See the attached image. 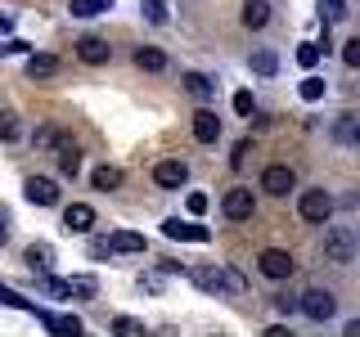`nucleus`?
Returning <instances> with one entry per match:
<instances>
[{
	"instance_id": "nucleus-1",
	"label": "nucleus",
	"mask_w": 360,
	"mask_h": 337,
	"mask_svg": "<svg viewBox=\"0 0 360 337\" xmlns=\"http://www.w3.org/2000/svg\"><path fill=\"white\" fill-rule=\"evenodd\" d=\"M320 247H324V261L352 265V261H356V230H352V225H329Z\"/></svg>"
},
{
	"instance_id": "nucleus-2",
	"label": "nucleus",
	"mask_w": 360,
	"mask_h": 337,
	"mask_svg": "<svg viewBox=\"0 0 360 337\" xmlns=\"http://www.w3.org/2000/svg\"><path fill=\"white\" fill-rule=\"evenodd\" d=\"M333 207H338V202H333L329 189H302V194H297V216L307 225H329Z\"/></svg>"
},
{
	"instance_id": "nucleus-3",
	"label": "nucleus",
	"mask_w": 360,
	"mask_h": 337,
	"mask_svg": "<svg viewBox=\"0 0 360 337\" xmlns=\"http://www.w3.org/2000/svg\"><path fill=\"white\" fill-rule=\"evenodd\" d=\"M297 310L307 315L311 324H329L333 315H338V297H333V288H307L297 297Z\"/></svg>"
},
{
	"instance_id": "nucleus-4",
	"label": "nucleus",
	"mask_w": 360,
	"mask_h": 337,
	"mask_svg": "<svg viewBox=\"0 0 360 337\" xmlns=\"http://www.w3.org/2000/svg\"><path fill=\"white\" fill-rule=\"evenodd\" d=\"M221 216H225V220H252V216H257V194H252L248 185L225 189V198H221Z\"/></svg>"
},
{
	"instance_id": "nucleus-5",
	"label": "nucleus",
	"mask_w": 360,
	"mask_h": 337,
	"mask_svg": "<svg viewBox=\"0 0 360 337\" xmlns=\"http://www.w3.org/2000/svg\"><path fill=\"white\" fill-rule=\"evenodd\" d=\"M257 270H262L266 279H292L297 275V261H292V252H284V247H266V252L257 256Z\"/></svg>"
},
{
	"instance_id": "nucleus-6",
	"label": "nucleus",
	"mask_w": 360,
	"mask_h": 337,
	"mask_svg": "<svg viewBox=\"0 0 360 337\" xmlns=\"http://www.w3.org/2000/svg\"><path fill=\"white\" fill-rule=\"evenodd\" d=\"M262 189H266L270 198H288L292 189H297V171L284 166V162H270L266 171H262Z\"/></svg>"
},
{
	"instance_id": "nucleus-7",
	"label": "nucleus",
	"mask_w": 360,
	"mask_h": 337,
	"mask_svg": "<svg viewBox=\"0 0 360 337\" xmlns=\"http://www.w3.org/2000/svg\"><path fill=\"white\" fill-rule=\"evenodd\" d=\"M189 180V162H180V157H162V162L153 166V185L158 189H180Z\"/></svg>"
},
{
	"instance_id": "nucleus-8",
	"label": "nucleus",
	"mask_w": 360,
	"mask_h": 337,
	"mask_svg": "<svg viewBox=\"0 0 360 337\" xmlns=\"http://www.w3.org/2000/svg\"><path fill=\"white\" fill-rule=\"evenodd\" d=\"M22 198H27L32 207H54V202H59V185H54L50 176H32L27 185H22Z\"/></svg>"
},
{
	"instance_id": "nucleus-9",
	"label": "nucleus",
	"mask_w": 360,
	"mask_h": 337,
	"mask_svg": "<svg viewBox=\"0 0 360 337\" xmlns=\"http://www.w3.org/2000/svg\"><path fill=\"white\" fill-rule=\"evenodd\" d=\"M162 234H167V239H185V243H207V239H212V230H207V225H194V220H180V216H172V220H162Z\"/></svg>"
},
{
	"instance_id": "nucleus-10",
	"label": "nucleus",
	"mask_w": 360,
	"mask_h": 337,
	"mask_svg": "<svg viewBox=\"0 0 360 337\" xmlns=\"http://www.w3.org/2000/svg\"><path fill=\"white\" fill-rule=\"evenodd\" d=\"M77 59L90 63V67H104L112 59V45L104 37H82V41H77Z\"/></svg>"
},
{
	"instance_id": "nucleus-11",
	"label": "nucleus",
	"mask_w": 360,
	"mask_h": 337,
	"mask_svg": "<svg viewBox=\"0 0 360 337\" xmlns=\"http://www.w3.org/2000/svg\"><path fill=\"white\" fill-rule=\"evenodd\" d=\"M63 230L68 234H90V230H95V207H90V202H72V207H63Z\"/></svg>"
},
{
	"instance_id": "nucleus-12",
	"label": "nucleus",
	"mask_w": 360,
	"mask_h": 337,
	"mask_svg": "<svg viewBox=\"0 0 360 337\" xmlns=\"http://www.w3.org/2000/svg\"><path fill=\"white\" fill-rule=\"evenodd\" d=\"M194 140L198 144H217L221 140V117L212 108H198L194 112Z\"/></svg>"
},
{
	"instance_id": "nucleus-13",
	"label": "nucleus",
	"mask_w": 360,
	"mask_h": 337,
	"mask_svg": "<svg viewBox=\"0 0 360 337\" xmlns=\"http://www.w3.org/2000/svg\"><path fill=\"white\" fill-rule=\"evenodd\" d=\"M185 275L194 279L202 292H217V297H221V292H230V288H225V270H217V265H198V270H185Z\"/></svg>"
},
{
	"instance_id": "nucleus-14",
	"label": "nucleus",
	"mask_w": 360,
	"mask_h": 337,
	"mask_svg": "<svg viewBox=\"0 0 360 337\" xmlns=\"http://www.w3.org/2000/svg\"><path fill=\"white\" fill-rule=\"evenodd\" d=\"M180 86H185L189 95L198 99V104H207V99H217V81H212L207 72H185V77H180Z\"/></svg>"
},
{
	"instance_id": "nucleus-15",
	"label": "nucleus",
	"mask_w": 360,
	"mask_h": 337,
	"mask_svg": "<svg viewBox=\"0 0 360 337\" xmlns=\"http://www.w3.org/2000/svg\"><path fill=\"white\" fill-rule=\"evenodd\" d=\"M32 315H37L50 333H59V337H77V333H82V319H72V315H50V310H32Z\"/></svg>"
},
{
	"instance_id": "nucleus-16",
	"label": "nucleus",
	"mask_w": 360,
	"mask_h": 337,
	"mask_svg": "<svg viewBox=\"0 0 360 337\" xmlns=\"http://www.w3.org/2000/svg\"><path fill=\"white\" fill-rule=\"evenodd\" d=\"M131 59H135V67H144V72H167V63H172L158 45H135Z\"/></svg>"
},
{
	"instance_id": "nucleus-17",
	"label": "nucleus",
	"mask_w": 360,
	"mask_h": 337,
	"mask_svg": "<svg viewBox=\"0 0 360 337\" xmlns=\"http://www.w3.org/2000/svg\"><path fill=\"white\" fill-rule=\"evenodd\" d=\"M239 22H243L248 32H262L266 22H270V0H248L243 14H239Z\"/></svg>"
},
{
	"instance_id": "nucleus-18",
	"label": "nucleus",
	"mask_w": 360,
	"mask_h": 337,
	"mask_svg": "<svg viewBox=\"0 0 360 337\" xmlns=\"http://www.w3.org/2000/svg\"><path fill=\"white\" fill-rule=\"evenodd\" d=\"M27 265H32V275H50L54 270V247L50 243H32L27 247Z\"/></svg>"
},
{
	"instance_id": "nucleus-19",
	"label": "nucleus",
	"mask_w": 360,
	"mask_h": 337,
	"mask_svg": "<svg viewBox=\"0 0 360 337\" xmlns=\"http://www.w3.org/2000/svg\"><path fill=\"white\" fill-rule=\"evenodd\" d=\"M77 171H82V149H77L72 140H63V144H59V176L77 180Z\"/></svg>"
},
{
	"instance_id": "nucleus-20",
	"label": "nucleus",
	"mask_w": 360,
	"mask_h": 337,
	"mask_svg": "<svg viewBox=\"0 0 360 337\" xmlns=\"http://www.w3.org/2000/svg\"><path fill=\"white\" fill-rule=\"evenodd\" d=\"M122 166H95V176H90V185L99 189V194H112V189H122Z\"/></svg>"
},
{
	"instance_id": "nucleus-21",
	"label": "nucleus",
	"mask_w": 360,
	"mask_h": 337,
	"mask_svg": "<svg viewBox=\"0 0 360 337\" xmlns=\"http://www.w3.org/2000/svg\"><path fill=\"white\" fill-rule=\"evenodd\" d=\"M108 252H144V234H135V230H117L108 239Z\"/></svg>"
},
{
	"instance_id": "nucleus-22",
	"label": "nucleus",
	"mask_w": 360,
	"mask_h": 337,
	"mask_svg": "<svg viewBox=\"0 0 360 337\" xmlns=\"http://www.w3.org/2000/svg\"><path fill=\"white\" fill-rule=\"evenodd\" d=\"M50 72H59L54 54H27V77H50Z\"/></svg>"
},
{
	"instance_id": "nucleus-23",
	"label": "nucleus",
	"mask_w": 360,
	"mask_h": 337,
	"mask_svg": "<svg viewBox=\"0 0 360 337\" xmlns=\"http://www.w3.org/2000/svg\"><path fill=\"white\" fill-rule=\"evenodd\" d=\"M63 140H68V135L59 126H37V135H32V144H37V149H59Z\"/></svg>"
},
{
	"instance_id": "nucleus-24",
	"label": "nucleus",
	"mask_w": 360,
	"mask_h": 337,
	"mask_svg": "<svg viewBox=\"0 0 360 337\" xmlns=\"http://www.w3.org/2000/svg\"><path fill=\"white\" fill-rule=\"evenodd\" d=\"M252 72L275 77V72H279V54H275V50H257V54H252Z\"/></svg>"
},
{
	"instance_id": "nucleus-25",
	"label": "nucleus",
	"mask_w": 360,
	"mask_h": 337,
	"mask_svg": "<svg viewBox=\"0 0 360 337\" xmlns=\"http://www.w3.org/2000/svg\"><path fill=\"white\" fill-rule=\"evenodd\" d=\"M0 140H5V144L22 140V121H18V112H0Z\"/></svg>"
},
{
	"instance_id": "nucleus-26",
	"label": "nucleus",
	"mask_w": 360,
	"mask_h": 337,
	"mask_svg": "<svg viewBox=\"0 0 360 337\" xmlns=\"http://www.w3.org/2000/svg\"><path fill=\"white\" fill-rule=\"evenodd\" d=\"M104 9H112V0H72V18H95Z\"/></svg>"
},
{
	"instance_id": "nucleus-27",
	"label": "nucleus",
	"mask_w": 360,
	"mask_h": 337,
	"mask_svg": "<svg viewBox=\"0 0 360 337\" xmlns=\"http://www.w3.org/2000/svg\"><path fill=\"white\" fill-rule=\"evenodd\" d=\"M333 140H338V144H356V112H342V117H338Z\"/></svg>"
},
{
	"instance_id": "nucleus-28",
	"label": "nucleus",
	"mask_w": 360,
	"mask_h": 337,
	"mask_svg": "<svg viewBox=\"0 0 360 337\" xmlns=\"http://www.w3.org/2000/svg\"><path fill=\"white\" fill-rule=\"evenodd\" d=\"M140 14L149 18L153 27H162V22L172 18V14H167V0H140Z\"/></svg>"
},
{
	"instance_id": "nucleus-29",
	"label": "nucleus",
	"mask_w": 360,
	"mask_h": 337,
	"mask_svg": "<svg viewBox=\"0 0 360 337\" xmlns=\"http://www.w3.org/2000/svg\"><path fill=\"white\" fill-rule=\"evenodd\" d=\"M95 292H99L95 279H68V297H82V301H90Z\"/></svg>"
},
{
	"instance_id": "nucleus-30",
	"label": "nucleus",
	"mask_w": 360,
	"mask_h": 337,
	"mask_svg": "<svg viewBox=\"0 0 360 337\" xmlns=\"http://www.w3.org/2000/svg\"><path fill=\"white\" fill-rule=\"evenodd\" d=\"M320 54H324L320 41H302V45H297V63H302V67H315V63H320Z\"/></svg>"
},
{
	"instance_id": "nucleus-31",
	"label": "nucleus",
	"mask_w": 360,
	"mask_h": 337,
	"mask_svg": "<svg viewBox=\"0 0 360 337\" xmlns=\"http://www.w3.org/2000/svg\"><path fill=\"white\" fill-rule=\"evenodd\" d=\"M112 333H122V337H140V333H144V324H140V319H131V315H117V319H112Z\"/></svg>"
},
{
	"instance_id": "nucleus-32",
	"label": "nucleus",
	"mask_w": 360,
	"mask_h": 337,
	"mask_svg": "<svg viewBox=\"0 0 360 337\" xmlns=\"http://www.w3.org/2000/svg\"><path fill=\"white\" fill-rule=\"evenodd\" d=\"M297 95L307 99V104H315V99H324V81H320V77H307V81L297 86Z\"/></svg>"
},
{
	"instance_id": "nucleus-33",
	"label": "nucleus",
	"mask_w": 360,
	"mask_h": 337,
	"mask_svg": "<svg viewBox=\"0 0 360 337\" xmlns=\"http://www.w3.org/2000/svg\"><path fill=\"white\" fill-rule=\"evenodd\" d=\"M324 18H329V22H347V18H352L347 0H324Z\"/></svg>"
},
{
	"instance_id": "nucleus-34",
	"label": "nucleus",
	"mask_w": 360,
	"mask_h": 337,
	"mask_svg": "<svg viewBox=\"0 0 360 337\" xmlns=\"http://www.w3.org/2000/svg\"><path fill=\"white\" fill-rule=\"evenodd\" d=\"M342 63H347V67H360V41H356V37L342 41Z\"/></svg>"
},
{
	"instance_id": "nucleus-35",
	"label": "nucleus",
	"mask_w": 360,
	"mask_h": 337,
	"mask_svg": "<svg viewBox=\"0 0 360 337\" xmlns=\"http://www.w3.org/2000/svg\"><path fill=\"white\" fill-rule=\"evenodd\" d=\"M234 112H239V117H252V112H257V104H252V95H248V90L234 95Z\"/></svg>"
},
{
	"instance_id": "nucleus-36",
	"label": "nucleus",
	"mask_w": 360,
	"mask_h": 337,
	"mask_svg": "<svg viewBox=\"0 0 360 337\" xmlns=\"http://www.w3.org/2000/svg\"><path fill=\"white\" fill-rule=\"evenodd\" d=\"M275 310L279 315H292V310H297V297H292V292H275Z\"/></svg>"
},
{
	"instance_id": "nucleus-37",
	"label": "nucleus",
	"mask_w": 360,
	"mask_h": 337,
	"mask_svg": "<svg viewBox=\"0 0 360 337\" xmlns=\"http://www.w3.org/2000/svg\"><path fill=\"white\" fill-rule=\"evenodd\" d=\"M248 153H252V144L239 140V144H234V153H230V162H234V166H243V157H248Z\"/></svg>"
},
{
	"instance_id": "nucleus-38",
	"label": "nucleus",
	"mask_w": 360,
	"mask_h": 337,
	"mask_svg": "<svg viewBox=\"0 0 360 337\" xmlns=\"http://www.w3.org/2000/svg\"><path fill=\"white\" fill-rule=\"evenodd\" d=\"M189 211L202 216V211H207V194H189Z\"/></svg>"
},
{
	"instance_id": "nucleus-39",
	"label": "nucleus",
	"mask_w": 360,
	"mask_h": 337,
	"mask_svg": "<svg viewBox=\"0 0 360 337\" xmlns=\"http://www.w3.org/2000/svg\"><path fill=\"white\" fill-rule=\"evenodd\" d=\"M90 256H95V261H104V256H108V239H95V243H90Z\"/></svg>"
},
{
	"instance_id": "nucleus-40",
	"label": "nucleus",
	"mask_w": 360,
	"mask_h": 337,
	"mask_svg": "<svg viewBox=\"0 0 360 337\" xmlns=\"http://www.w3.org/2000/svg\"><path fill=\"white\" fill-rule=\"evenodd\" d=\"M9 243V230H5V220H0V247H5Z\"/></svg>"
}]
</instances>
